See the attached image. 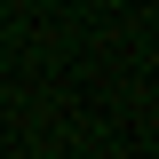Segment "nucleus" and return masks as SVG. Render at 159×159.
Masks as SVG:
<instances>
[]
</instances>
